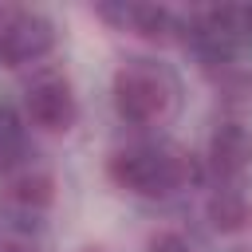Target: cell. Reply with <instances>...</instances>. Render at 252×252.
<instances>
[{
	"label": "cell",
	"instance_id": "6da1fadb",
	"mask_svg": "<svg viewBox=\"0 0 252 252\" xmlns=\"http://www.w3.org/2000/svg\"><path fill=\"white\" fill-rule=\"evenodd\" d=\"M106 173L118 189L138 193V197H169L173 189H181L185 181L197 177L189 154H181L173 146H158V142H138V146L114 150Z\"/></svg>",
	"mask_w": 252,
	"mask_h": 252
},
{
	"label": "cell",
	"instance_id": "7a4b0ae2",
	"mask_svg": "<svg viewBox=\"0 0 252 252\" xmlns=\"http://www.w3.org/2000/svg\"><path fill=\"white\" fill-rule=\"evenodd\" d=\"M110 94H114V110H118L122 122L150 126V122H158V118L169 114L173 94H177V83L154 59H126L114 71Z\"/></svg>",
	"mask_w": 252,
	"mask_h": 252
},
{
	"label": "cell",
	"instance_id": "3957f363",
	"mask_svg": "<svg viewBox=\"0 0 252 252\" xmlns=\"http://www.w3.org/2000/svg\"><path fill=\"white\" fill-rule=\"evenodd\" d=\"M51 47H55V24L43 12L16 8L0 20V63L4 67L39 63Z\"/></svg>",
	"mask_w": 252,
	"mask_h": 252
},
{
	"label": "cell",
	"instance_id": "277c9868",
	"mask_svg": "<svg viewBox=\"0 0 252 252\" xmlns=\"http://www.w3.org/2000/svg\"><path fill=\"white\" fill-rule=\"evenodd\" d=\"M24 106H28V118L47 130V134H63L75 126L79 118V102H75V91L63 75H39L28 83L24 91Z\"/></svg>",
	"mask_w": 252,
	"mask_h": 252
},
{
	"label": "cell",
	"instance_id": "5b68a950",
	"mask_svg": "<svg viewBox=\"0 0 252 252\" xmlns=\"http://www.w3.org/2000/svg\"><path fill=\"white\" fill-rule=\"evenodd\" d=\"M209 169L220 177V185H236L252 169V130L244 122H220L209 138Z\"/></svg>",
	"mask_w": 252,
	"mask_h": 252
},
{
	"label": "cell",
	"instance_id": "8992f818",
	"mask_svg": "<svg viewBox=\"0 0 252 252\" xmlns=\"http://www.w3.org/2000/svg\"><path fill=\"white\" fill-rule=\"evenodd\" d=\"M55 197V181L47 169H35V165H20L12 177H8V205L20 213V217H35L51 205Z\"/></svg>",
	"mask_w": 252,
	"mask_h": 252
},
{
	"label": "cell",
	"instance_id": "52a82bcc",
	"mask_svg": "<svg viewBox=\"0 0 252 252\" xmlns=\"http://www.w3.org/2000/svg\"><path fill=\"white\" fill-rule=\"evenodd\" d=\"M106 20H118L122 28L146 35V39H169L177 32V16L169 8H158V4H122V8H102Z\"/></svg>",
	"mask_w": 252,
	"mask_h": 252
},
{
	"label": "cell",
	"instance_id": "ba28073f",
	"mask_svg": "<svg viewBox=\"0 0 252 252\" xmlns=\"http://www.w3.org/2000/svg\"><path fill=\"white\" fill-rule=\"evenodd\" d=\"M209 220L217 232H240L252 220V205L240 185H217L209 197Z\"/></svg>",
	"mask_w": 252,
	"mask_h": 252
},
{
	"label": "cell",
	"instance_id": "9c48e42d",
	"mask_svg": "<svg viewBox=\"0 0 252 252\" xmlns=\"http://www.w3.org/2000/svg\"><path fill=\"white\" fill-rule=\"evenodd\" d=\"M24 158V118L0 102V169H16Z\"/></svg>",
	"mask_w": 252,
	"mask_h": 252
},
{
	"label": "cell",
	"instance_id": "30bf717a",
	"mask_svg": "<svg viewBox=\"0 0 252 252\" xmlns=\"http://www.w3.org/2000/svg\"><path fill=\"white\" fill-rule=\"evenodd\" d=\"M0 252H39V248H35L28 224H8L0 232Z\"/></svg>",
	"mask_w": 252,
	"mask_h": 252
},
{
	"label": "cell",
	"instance_id": "8fae6325",
	"mask_svg": "<svg viewBox=\"0 0 252 252\" xmlns=\"http://www.w3.org/2000/svg\"><path fill=\"white\" fill-rule=\"evenodd\" d=\"M146 252H193V244H189L181 232L161 228V232H154V236L146 240Z\"/></svg>",
	"mask_w": 252,
	"mask_h": 252
}]
</instances>
